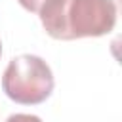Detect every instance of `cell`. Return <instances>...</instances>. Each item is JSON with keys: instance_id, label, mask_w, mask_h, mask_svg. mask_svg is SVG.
I'll return each instance as SVG.
<instances>
[{"instance_id": "6da1fadb", "label": "cell", "mask_w": 122, "mask_h": 122, "mask_svg": "<svg viewBox=\"0 0 122 122\" xmlns=\"http://www.w3.org/2000/svg\"><path fill=\"white\" fill-rule=\"evenodd\" d=\"M38 13L44 30L55 40L95 38L116 25L114 0H44Z\"/></svg>"}, {"instance_id": "7a4b0ae2", "label": "cell", "mask_w": 122, "mask_h": 122, "mask_svg": "<svg viewBox=\"0 0 122 122\" xmlns=\"http://www.w3.org/2000/svg\"><path fill=\"white\" fill-rule=\"evenodd\" d=\"M4 93L21 105H38L53 92V72L50 65L30 53L17 55L2 74Z\"/></svg>"}, {"instance_id": "277c9868", "label": "cell", "mask_w": 122, "mask_h": 122, "mask_svg": "<svg viewBox=\"0 0 122 122\" xmlns=\"http://www.w3.org/2000/svg\"><path fill=\"white\" fill-rule=\"evenodd\" d=\"M27 11H32V13H38V10H40V6L44 4V0H17Z\"/></svg>"}, {"instance_id": "3957f363", "label": "cell", "mask_w": 122, "mask_h": 122, "mask_svg": "<svg viewBox=\"0 0 122 122\" xmlns=\"http://www.w3.org/2000/svg\"><path fill=\"white\" fill-rule=\"evenodd\" d=\"M6 122H42L40 116L36 114H25V112H17V114H11Z\"/></svg>"}, {"instance_id": "5b68a950", "label": "cell", "mask_w": 122, "mask_h": 122, "mask_svg": "<svg viewBox=\"0 0 122 122\" xmlns=\"http://www.w3.org/2000/svg\"><path fill=\"white\" fill-rule=\"evenodd\" d=\"M0 55H2V42H0Z\"/></svg>"}]
</instances>
